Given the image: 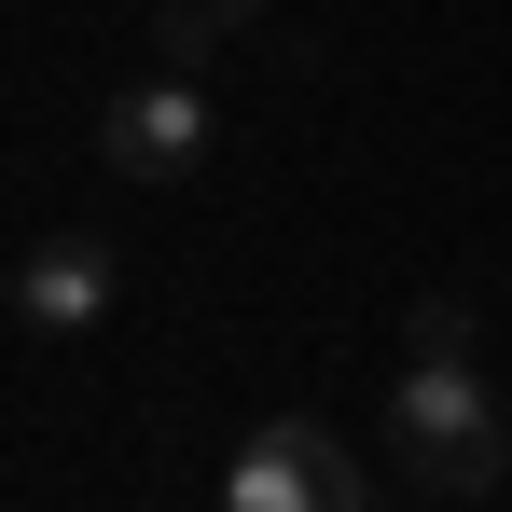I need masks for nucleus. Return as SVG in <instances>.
I'll list each match as a JSON object with an SVG mask.
<instances>
[{
	"mask_svg": "<svg viewBox=\"0 0 512 512\" xmlns=\"http://www.w3.org/2000/svg\"><path fill=\"white\" fill-rule=\"evenodd\" d=\"M222 512H360V457L319 416H263L222 471Z\"/></svg>",
	"mask_w": 512,
	"mask_h": 512,
	"instance_id": "2",
	"label": "nucleus"
},
{
	"mask_svg": "<svg viewBox=\"0 0 512 512\" xmlns=\"http://www.w3.org/2000/svg\"><path fill=\"white\" fill-rule=\"evenodd\" d=\"M388 457H402V485H429V499H485L499 457H512L485 360H416V374L388 388Z\"/></svg>",
	"mask_w": 512,
	"mask_h": 512,
	"instance_id": "1",
	"label": "nucleus"
},
{
	"mask_svg": "<svg viewBox=\"0 0 512 512\" xmlns=\"http://www.w3.org/2000/svg\"><path fill=\"white\" fill-rule=\"evenodd\" d=\"M111 291H125V277H111L97 236H42V250L14 263V319H28V333H97Z\"/></svg>",
	"mask_w": 512,
	"mask_h": 512,
	"instance_id": "4",
	"label": "nucleus"
},
{
	"mask_svg": "<svg viewBox=\"0 0 512 512\" xmlns=\"http://www.w3.org/2000/svg\"><path fill=\"white\" fill-rule=\"evenodd\" d=\"M153 14H167V0H153Z\"/></svg>",
	"mask_w": 512,
	"mask_h": 512,
	"instance_id": "6",
	"label": "nucleus"
},
{
	"mask_svg": "<svg viewBox=\"0 0 512 512\" xmlns=\"http://www.w3.org/2000/svg\"><path fill=\"white\" fill-rule=\"evenodd\" d=\"M416 360H471V291H416Z\"/></svg>",
	"mask_w": 512,
	"mask_h": 512,
	"instance_id": "5",
	"label": "nucleus"
},
{
	"mask_svg": "<svg viewBox=\"0 0 512 512\" xmlns=\"http://www.w3.org/2000/svg\"><path fill=\"white\" fill-rule=\"evenodd\" d=\"M208 139H222V111H208L194 70H153V84H125L111 111H97V153H111L125 180H194Z\"/></svg>",
	"mask_w": 512,
	"mask_h": 512,
	"instance_id": "3",
	"label": "nucleus"
}]
</instances>
